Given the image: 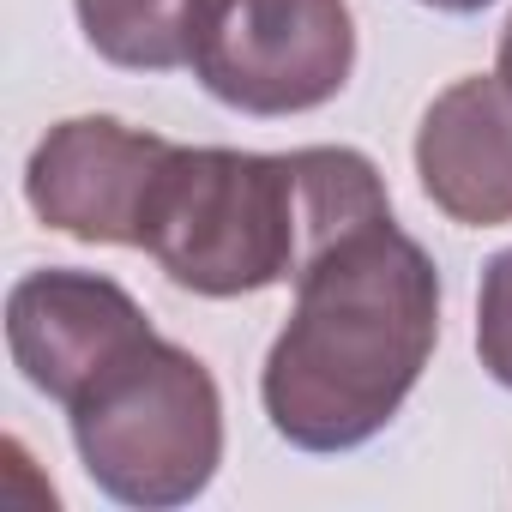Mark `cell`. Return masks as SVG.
Here are the masks:
<instances>
[{
  "label": "cell",
  "instance_id": "cell-5",
  "mask_svg": "<svg viewBox=\"0 0 512 512\" xmlns=\"http://www.w3.org/2000/svg\"><path fill=\"white\" fill-rule=\"evenodd\" d=\"M145 308L97 272L43 266L7 290V350L25 386L73 410L109 368H121L139 344H151Z\"/></svg>",
  "mask_w": 512,
  "mask_h": 512
},
{
  "label": "cell",
  "instance_id": "cell-6",
  "mask_svg": "<svg viewBox=\"0 0 512 512\" xmlns=\"http://www.w3.org/2000/svg\"><path fill=\"white\" fill-rule=\"evenodd\" d=\"M169 139L139 133L115 115H73L49 127L25 163L31 211L91 247H139V211Z\"/></svg>",
  "mask_w": 512,
  "mask_h": 512
},
{
  "label": "cell",
  "instance_id": "cell-4",
  "mask_svg": "<svg viewBox=\"0 0 512 512\" xmlns=\"http://www.w3.org/2000/svg\"><path fill=\"white\" fill-rule=\"evenodd\" d=\"M356 73L350 0H217L193 43V79L241 115L326 109Z\"/></svg>",
  "mask_w": 512,
  "mask_h": 512
},
{
  "label": "cell",
  "instance_id": "cell-1",
  "mask_svg": "<svg viewBox=\"0 0 512 512\" xmlns=\"http://www.w3.org/2000/svg\"><path fill=\"white\" fill-rule=\"evenodd\" d=\"M434 344L440 272L398 217H374L296 278V308L260 368V404L290 446L356 452L404 410Z\"/></svg>",
  "mask_w": 512,
  "mask_h": 512
},
{
  "label": "cell",
  "instance_id": "cell-2",
  "mask_svg": "<svg viewBox=\"0 0 512 512\" xmlns=\"http://www.w3.org/2000/svg\"><path fill=\"white\" fill-rule=\"evenodd\" d=\"M374 217H392V193L356 145H169L139 211V253L175 290L229 302L296 284L332 241Z\"/></svg>",
  "mask_w": 512,
  "mask_h": 512
},
{
  "label": "cell",
  "instance_id": "cell-9",
  "mask_svg": "<svg viewBox=\"0 0 512 512\" xmlns=\"http://www.w3.org/2000/svg\"><path fill=\"white\" fill-rule=\"evenodd\" d=\"M476 356H482L488 380L512 392V247L494 253V260L482 266V290H476Z\"/></svg>",
  "mask_w": 512,
  "mask_h": 512
},
{
  "label": "cell",
  "instance_id": "cell-7",
  "mask_svg": "<svg viewBox=\"0 0 512 512\" xmlns=\"http://www.w3.org/2000/svg\"><path fill=\"white\" fill-rule=\"evenodd\" d=\"M416 175L452 223H512V85L500 73H470L428 103L416 127Z\"/></svg>",
  "mask_w": 512,
  "mask_h": 512
},
{
  "label": "cell",
  "instance_id": "cell-8",
  "mask_svg": "<svg viewBox=\"0 0 512 512\" xmlns=\"http://www.w3.org/2000/svg\"><path fill=\"white\" fill-rule=\"evenodd\" d=\"M85 43L127 73H175L193 67V43L217 0H73Z\"/></svg>",
  "mask_w": 512,
  "mask_h": 512
},
{
  "label": "cell",
  "instance_id": "cell-10",
  "mask_svg": "<svg viewBox=\"0 0 512 512\" xmlns=\"http://www.w3.org/2000/svg\"><path fill=\"white\" fill-rule=\"evenodd\" d=\"M422 7H434V13H482L494 0H422Z\"/></svg>",
  "mask_w": 512,
  "mask_h": 512
},
{
  "label": "cell",
  "instance_id": "cell-3",
  "mask_svg": "<svg viewBox=\"0 0 512 512\" xmlns=\"http://www.w3.org/2000/svg\"><path fill=\"white\" fill-rule=\"evenodd\" d=\"M67 422L85 476L139 512L199 500L223 464V392L211 368L169 338H151L109 368Z\"/></svg>",
  "mask_w": 512,
  "mask_h": 512
},
{
  "label": "cell",
  "instance_id": "cell-11",
  "mask_svg": "<svg viewBox=\"0 0 512 512\" xmlns=\"http://www.w3.org/2000/svg\"><path fill=\"white\" fill-rule=\"evenodd\" d=\"M494 73L512 85V19H506V31H500V55H494Z\"/></svg>",
  "mask_w": 512,
  "mask_h": 512
}]
</instances>
